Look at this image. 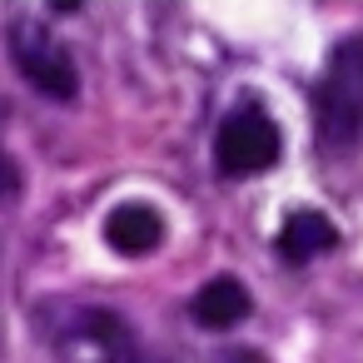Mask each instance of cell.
<instances>
[{"mask_svg": "<svg viewBox=\"0 0 363 363\" xmlns=\"http://www.w3.org/2000/svg\"><path fill=\"white\" fill-rule=\"evenodd\" d=\"M313 140L323 150H353L363 140V35L338 40L313 85Z\"/></svg>", "mask_w": 363, "mask_h": 363, "instance_id": "obj_1", "label": "cell"}, {"mask_svg": "<svg viewBox=\"0 0 363 363\" xmlns=\"http://www.w3.org/2000/svg\"><path fill=\"white\" fill-rule=\"evenodd\" d=\"M6 50L21 70V80H30V90L50 95V100H75L80 95V70L70 60V50L60 45L55 30H45L30 16H16L6 26Z\"/></svg>", "mask_w": 363, "mask_h": 363, "instance_id": "obj_2", "label": "cell"}, {"mask_svg": "<svg viewBox=\"0 0 363 363\" xmlns=\"http://www.w3.org/2000/svg\"><path fill=\"white\" fill-rule=\"evenodd\" d=\"M279 125L269 120L264 105H239L219 120L214 130V164L224 179H249V174H264L279 164Z\"/></svg>", "mask_w": 363, "mask_h": 363, "instance_id": "obj_3", "label": "cell"}, {"mask_svg": "<svg viewBox=\"0 0 363 363\" xmlns=\"http://www.w3.org/2000/svg\"><path fill=\"white\" fill-rule=\"evenodd\" d=\"M160 239H164V219H160V209H150V204H115V209L105 214V244H110L115 254H125V259L155 254Z\"/></svg>", "mask_w": 363, "mask_h": 363, "instance_id": "obj_4", "label": "cell"}, {"mask_svg": "<svg viewBox=\"0 0 363 363\" xmlns=\"http://www.w3.org/2000/svg\"><path fill=\"white\" fill-rule=\"evenodd\" d=\"M338 244V229L328 214L318 209H294L284 224H279V259L284 264H313L318 254H328Z\"/></svg>", "mask_w": 363, "mask_h": 363, "instance_id": "obj_5", "label": "cell"}, {"mask_svg": "<svg viewBox=\"0 0 363 363\" xmlns=\"http://www.w3.org/2000/svg\"><path fill=\"white\" fill-rule=\"evenodd\" d=\"M249 289L234 279V274H219V279H209L194 298H189V313H194V323L199 328H234V323H244L249 318Z\"/></svg>", "mask_w": 363, "mask_h": 363, "instance_id": "obj_6", "label": "cell"}, {"mask_svg": "<svg viewBox=\"0 0 363 363\" xmlns=\"http://www.w3.org/2000/svg\"><path fill=\"white\" fill-rule=\"evenodd\" d=\"M95 363H174V358L155 353V348H150V343H145L135 328H125V333H120V338H115V343H110V348H105Z\"/></svg>", "mask_w": 363, "mask_h": 363, "instance_id": "obj_7", "label": "cell"}, {"mask_svg": "<svg viewBox=\"0 0 363 363\" xmlns=\"http://www.w3.org/2000/svg\"><path fill=\"white\" fill-rule=\"evenodd\" d=\"M16 194H21V169L6 155V145H0V199H16Z\"/></svg>", "mask_w": 363, "mask_h": 363, "instance_id": "obj_8", "label": "cell"}, {"mask_svg": "<svg viewBox=\"0 0 363 363\" xmlns=\"http://www.w3.org/2000/svg\"><path fill=\"white\" fill-rule=\"evenodd\" d=\"M224 363H264V353H249V348H234V353H224Z\"/></svg>", "mask_w": 363, "mask_h": 363, "instance_id": "obj_9", "label": "cell"}]
</instances>
